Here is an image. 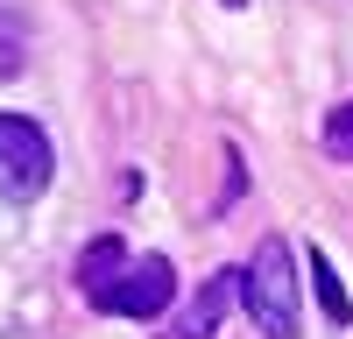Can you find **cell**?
<instances>
[{"label":"cell","mask_w":353,"mask_h":339,"mask_svg":"<svg viewBox=\"0 0 353 339\" xmlns=\"http://www.w3.org/2000/svg\"><path fill=\"white\" fill-rule=\"evenodd\" d=\"M78 290L92 311H113V318H163L176 297V276L163 254H128L113 234H99L78 262Z\"/></svg>","instance_id":"1"},{"label":"cell","mask_w":353,"mask_h":339,"mask_svg":"<svg viewBox=\"0 0 353 339\" xmlns=\"http://www.w3.org/2000/svg\"><path fill=\"white\" fill-rule=\"evenodd\" d=\"M57 177V149L28 113H0V198H43Z\"/></svg>","instance_id":"3"},{"label":"cell","mask_w":353,"mask_h":339,"mask_svg":"<svg viewBox=\"0 0 353 339\" xmlns=\"http://www.w3.org/2000/svg\"><path fill=\"white\" fill-rule=\"evenodd\" d=\"M311 290H318V311H325V325H353V297H346V282H339V269L325 262V254H311Z\"/></svg>","instance_id":"5"},{"label":"cell","mask_w":353,"mask_h":339,"mask_svg":"<svg viewBox=\"0 0 353 339\" xmlns=\"http://www.w3.org/2000/svg\"><path fill=\"white\" fill-rule=\"evenodd\" d=\"M219 8H248V0H219Z\"/></svg>","instance_id":"8"},{"label":"cell","mask_w":353,"mask_h":339,"mask_svg":"<svg viewBox=\"0 0 353 339\" xmlns=\"http://www.w3.org/2000/svg\"><path fill=\"white\" fill-rule=\"evenodd\" d=\"M233 297H241V269H219V276H205V290L184 304V318H176V339H212Z\"/></svg>","instance_id":"4"},{"label":"cell","mask_w":353,"mask_h":339,"mask_svg":"<svg viewBox=\"0 0 353 339\" xmlns=\"http://www.w3.org/2000/svg\"><path fill=\"white\" fill-rule=\"evenodd\" d=\"M14 71H21V28L0 14V78H14Z\"/></svg>","instance_id":"7"},{"label":"cell","mask_w":353,"mask_h":339,"mask_svg":"<svg viewBox=\"0 0 353 339\" xmlns=\"http://www.w3.org/2000/svg\"><path fill=\"white\" fill-rule=\"evenodd\" d=\"M241 304L261 339H304V318H297V262H290V240L283 234H261V247L248 254L241 269Z\"/></svg>","instance_id":"2"},{"label":"cell","mask_w":353,"mask_h":339,"mask_svg":"<svg viewBox=\"0 0 353 339\" xmlns=\"http://www.w3.org/2000/svg\"><path fill=\"white\" fill-rule=\"evenodd\" d=\"M325 156L332 163H353V99H339L325 113Z\"/></svg>","instance_id":"6"}]
</instances>
